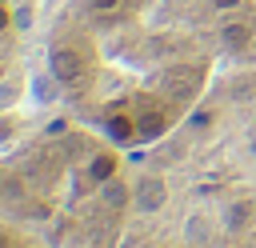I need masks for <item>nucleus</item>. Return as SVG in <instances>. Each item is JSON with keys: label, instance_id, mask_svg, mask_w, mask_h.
<instances>
[{"label": "nucleus", "instance_id": "obj_6", "mask_svg": "<svg viewBox=\"0 0 256 248\" xmlns=\"http://www.w3.org/2000/svg\"><path fill=\"white\" fill-rule=\"evenodd\" d=\"M232 248H256V228H252V232H248L240 244H232Z\"/></svg>", "mask_w": 256, "mask_h": 248}, {"label": "nucleus", "instance_id": "obj_3", "mask_svg": "<svg viewBox=\"0 0 256 248\" xmlns=\"http://www.w3.org/2000/svg\"><path fill=\"white\" fill-rule=\"evenodd\" d=\"M128 156L72 120L0 152V248H124Z\"/></svg>", "mask_w": 256, "mask_h": 248}, {"label": "nucleus", "instance_id": "obj_1", "mask_svg": "<svg viewBox=\"0 0 256 248\" xmlns=\"http://www.w3.org/2000/svg\"><path fill=\"white\" fill-rule=\"evenodd\" d=\"M212 32L180 0H64L48 72L72 120L120 148L168 136L220 76Z\"/></svg>", "mask_w": 256, "mask_h": 248}, {"label": "nucleus", "instance_id": "obj_2", "mask_svg": "<svg viewBox=\"0 0 256 248\" xmlns=\"http://www.w3.org/2000/svg\"><path fill=\"white\" fill-rule=\"evenodd\" d=\"M124 248H232L256 228V68L232 64L204 100L128 160Z\"/></svg>", "mask_w": 256, "mask_h": 248}, {"label": "nucleus", "instance_id": "obj_5", "mask_svg": "<svg viewBox=\"0 0 256 248\" xmlns=\"http://www.w3.org/2000/svg\"><path fill=\"white\" fill-rule=\"evenodd\" d=\"M24 48V4L20 0H0V80L8 64Z\"/></svg>", "mask_w": 256, "mask_h": 248}, {"label": "nucleus", "instance_id": "obj_4", "mask_svg": "<svg viewBox=\"0 0 256 248\" xmlns=\"http://www.w3.org/2000/svg\"><path fill=\"white\" fill-rule=\"evenodd\" d=\"M212 32L224 60L256 68V0H180Z\"/></svg>", "mask_w": 256, "mask_h": 248}]
</instances>
